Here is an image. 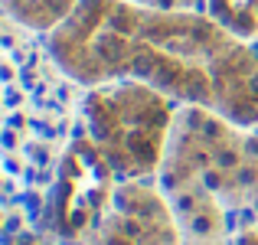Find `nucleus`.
<instances>
[{
    "mask_svg": "<svg viewBox=\"0 0 258 245\" xmlns=\"http://www.w3.org/2000/svg\"><path fill=\"white\" fill-rule=\"evenodd\" d=\"M52 52L76 79L131 72L239 121L258 118V63L209 20L124 0H79Z\"/></svg>",
    "mask_w": 258,
    "mask_h": 245,
    "instance_id": "obj_1",
    "label": "nucleus"
},
{
    "mask_svg": "<svg viewBox=\"0 0 258 245\" xmlns=\"http://www.w3.org/2000/svg\"><path fill=\"white\" fill-rule=\"evenodd\" d=\"M167 105L138 85L111 88L88 101V121L101 151L124 170H151L167 131Z\"/></svg>",
    "mask_w": 258,
    "mask_h": 245,
    "instance_id": "obj_2",
    "label": "nucleus"
},
{
    "mask_svg": "<svg viewBox=\"0 0 258 245\" xmlns=\"http://www.w3.org/2000/svg\"><path fill=\"white\" fill-rule=\"evenodd\" d=\"M79 0H7V10L20 20L23 26H56L66 13H76Z\"/></svg>",
    "mask_w": 258,
    "mask_h": 245,
    "instance_id": "obj_3",
    "label": "nucleus"
},
{
    "mask_svg": "<svg viewBox=\"0 0 258 245\" xmlns=\"http://www.w3.org/2000/svg\"><path fill=\"white\" fill-rule=\"evenodd\" d=\"M209 7L239 36L258 33V0H209Z\"/></svg>",
    "mask_w": 258,
    "mask_h": 245,
    "instance_id": "obj_4",
    "label": "nucleus"
},
{
    "mask_svg": "<svg viewBox=\"0 0 258 245\" xmlns=\"http://www.w3.org/2000/svg\"><path fill=\"white\" fill-rule=\"evenodd\" d=\"M144 4H154V7H189L196 0H144Z\"/></svg>",
    "mask_w": 258,
    "mask_h": 245,
    "instance_id": "obj_5",
    "label": "nucleus"
}]
</instances>
